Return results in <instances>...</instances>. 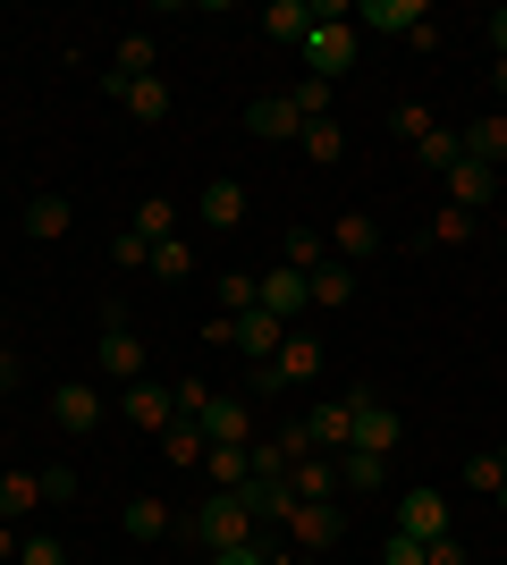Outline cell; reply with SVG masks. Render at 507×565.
Segmentation results:
<instances>
[{
  "label": "cell",
  "instance_id": "1",
  "mask_svg": "<svg viewBox=\"0 0 507 565\" xmlns=\"http://www.w3.org/2000/svg\"><path fill=\"white\" fill-rule=\"evenodd\" d=\"M305 76H321V85H338V76L356 68V51H363V34H356V0H314V34H305Z\"/></svg>",
  "mask_w": 507,
  "mask_h": 565
},
{
  "label": "cell",
  "instance_id": "2",
  "mask_svg": "<svg viewBox=\"0 0 507 565\" xmlns=\"http://www.w3.org/2000/svg\"><path fill=\"white\" fill-rule=\"evenodd\" d=\"M178 532H187V548H203V557H212V548H245L254 541V507H245V490H212Z\"/></svg>",
  "mask_w": 507,
  "mask_h": 565
},
{
  "label": "cell",
  "instance_id": "3",
  "mask_svg": "<svg viewBox=\"0 0 507 565\" xmlns=\"http://www.w3.org/2000/svg\"><path fill=\"white\" fill-rule=\"evenodd\" d=\"M347 541V515H338V498H305L288 515V548H305V557H330V548Z\"/></svg>",
  "mask_w": 507,
  "mask_h": 565
},
{
  "label": "cell",
  "instance_id": "4",
  "mask_svg": "<svg viewBox=\"0 0 507 565\" xmlns=\"http://www.w3.org/2000/svg\"><path fill=\"white\" fill-rule=\"evenodd\" d=\"M94 363L119 380V388H136V380H145V338L127 330V321H110V330L94 338Z\"/></svg>",
  "mask_w": 507,
  "mask_h": 565
},
{
  "label": "cell",
  "instance_id": "5",
  "mask_svg": "<svg viewBox=\"0 0 507 565\" xmlns=\"http://www.w3.org/2000/svg\"><path fill=\"white\" fill-rule=\"evenodd\" d=\"M102 414H110V405H102L94 380H60V388H51V423L60 430H102Z\"/></svg>",
  "mask_w": 507,
  "mask_h": 565
},
{
  "label": "cell",
  "instance_id": "6",
  "mask_svg": "<svg viewBox=\"0 0 507 565\" xmlns=\"http://www.w3.org/2000/svg\"><path fill=\"white\" fill-rule=\"evenodd\" d=\"M229 347H237L245 363H271V354L288 347V321H271V312L254 305V312H237V321H229Z\"/></svg>",
  "mask_w": 507,
  "mask_h": 565
},
{
  "label": "cell",
  "instance_id": "7",
  "mask_svg": "<svg viewBox=\"0 0 507 565\" xmlns=\"http://www.w3.org/2000/svg\"><path fill=\"white\" fill-rule=\"evenodd\" d=\"M203 439H212V448H254V405L245 397H212L203 405Z\"/></svg>",
  "mask_w": 507,
  "mask_h": 565
},
{
  "label": "cell",
  "instance_id": "8",
  "mask_svg": "<svg viewBox=\"0 0 507 565\" xmlns=\"http://www.w3.org/2000/svg\"><path fill=\"white\" fill-rule=\"evenodd\" d=\"M245 127H254L263 143H296V136H305V118H296L288 94H254V102H245Z\"/></svg>",
  "mask_w": 507,
  "mask_h": 565
},
{
  "label": "cell",
  "instance_id": "9",
  "mask_svg": "<svg viewBox=\"0 0 507 565\" xmlns=\"http://www.w3.org/2000/svg\"><path fill=\"white\" fill-rule=\"evenodd\" d=\"M305 430H314V456H347V439H356V405L321 397L314 414H305Z\"/></svg>",
  "mask_w": 507,
  "mask_h": 565
},
{
  "label": "cell",
  "instance_id": "10",
  "mask_svg": "<svg viewBox=\"0 0 507 565\" xmlns=\"http://www.w3.org/2000/svg\"><path fill=\"white\" fill-rule=\"evenodd\" d=\"M356 25H381V34H423V25H432V0H356Z\"/></svg>",
  "mask_w": 507,
  "mask_h": 565
},
{
  "label": "cell",
  "instance_id": "11",
  "mask_svg": "<svg viewBox=\"0 0 507 565\" xmlns=\"http://www.w3.org/2000/svg\"><path fill=\"white\" fill-rule=\"evenodd\" d=\"M389 532L440 541V532H448V498H440V490H406V498H398V523H389Z\"/></svg>",
  "mask_w": 507,
  "mask_h": 565
},
{
  "label": "cell",
  "instance_id": "12",
  "mask_svg": "<svg viewBox=\"0 0 507 565\" xmlns=\"http://www.w3.org/2000/svg\"><path fill=\"white\" fill-rule=\"evenodd\" d=\"M440 186H448V203H457V212H474V220H483V212H490V194H499V169H483V161H457L448 178H440Z\"/></svg>",
  "mask_w": 507,
  "mask_h": 565
},
{
  "label": "cell",
  "instance_id": "13",
  "mask_svg": "<svg viewBox=\"0 0 507 565\" xmlns=\"http://www.w3.org/2000/svg\"><path fill=\"white\" fill-rule=\"evenodd\" d=\"M245 212H254V203H245L237 178H212V186L194 194V220H203V228H245Z\"/></svg>",
  "mask_w": 507,
  "mask_h": 565
},
{
  "label": "cell",
  "instance_id": "14",
  "mask_svg": "<svg viewBox=\"0 0 507 565\" xmlns=\"http://www.w3.org/2000/svg\"><path fill=\"white\" fill-rule=\"evenodd\" d=\"M254 296H263V312H271V321H296V312L314 305L305 270H263V279H254Z\"/></svg>",
  "mask_w": 507,
  "mask_h": 565
},
{
  "label": "cell",
  "instance_id": "15",
  "mask_svg": "<svg viewBox=\"0 0 507 565\" xmlns=\"http://www.w3.org/2000/svg\"><path fill=\"white\" fill-rule=\"evenodd\" d=\"M119 414H127L136 430H169V423H178V405H169V380H136V388L119 397Z\"/></svg>",
  "mask_w": 507,
  "mask_h": 565
},
{
  "label": "cell",
  "instance_id": "16",
  "mask_svg": "<svg viewBox=\"0 0 507 565\" xmlns=\"http://www.w3.org/2000/svg\"><path fill=\"white\" fill-rule=\"evenodd\" d=\"M381 245H389V236H381V220H372V212H347V220H330V254H338V262H372Z\"/></svg>",
  "mask_w": 507,
  "mask_h": 565
},
{
  "label": "cell",
  "instance_id": "17",
  "mask_svg": "<svg viewBox=\"0 0 507 565\" xmlns=\"http://www.w3.org/2000/svg\"><path fill=\"white\" fill-rule=\"evenodd\" d=\"M457 136H465V161H483V169H507V110H490V118H465Z\"/></svg>",
  "mask_w": 507,
  "mask_h": 565
},
{
  "label": "cell",
  "instance_id": "18",
  "mask_svg": "<svg viewBox=\"0 0 507 565\" xmlns=\"http://www.w3.org/2000/svg\"><path fill=\"white\" fill-rule=\"evenodd\" d=\"M254 25H263V43H305L314 34V0H271Z\"/></svg>",
  "mask_w": 507,
  "mask_h": 565
},
{
  "label": "cell",
  "instance_id": "19",
  "mask_svg": "<svg viewBox=\"0 0 507 565\" xmlns=\"http://www.w3.org/2000/svg\"><path fill=\"white\" fill-rule=\"evenodd\" d=\"M119 523H127V541H145V548L178 532V515H169L161 498H127V507H119Z\"/></svg>",
  "mask_w": 507,
  "mask_h": 565
},
{
  "label": "cell",
  "instance_id": "20",
  "mask_svg": "<svg viewBox=\"0 0 507 565\" xmlns=\"http://www.w3.org/2000/svg\"><path fill=\"white\" fill-rule=\"evenodd\" d=\"M136 76H161V51H152V34H119V60H110V94H119V85H136Z\"/></svg>",
  "mask_w": 507,
  "mask_h": 565
},
{
  "label": "cell",
  "instance_id": "21",
  "mask_svg": "<svg viewBox=\"0 0 507 565\" xmlns=\"http://www.w3.org/2000/svg\"><path fill=\"white\" fill-rule=\"evenodd\" d=\"M288 490H296V507H305V498H338V456H296Z\"/></svg>",
  "mask_w": 507,
  "mask_h": 565
},
{
  "label": "cell",
  "instance_id": "22",
  "mask_svg": "<svg viewBox=\"0 0 507 565\" xmlns=\"http://www.w3.org/2000/svg\"><path fill=\"white\" fill-rule=\"evenodd\" d=\"M245 507H254V523L288 532V515H296V490H288V481H245Z\"/></svg>",
  "mask_w": 507,
  "mask_h": 565
},
{
  "label": "cell",
  "instance_id": "23",
  "mask_svg": "<svg viewBox=\"0 0 507 565\" xmlns=\"http://www.w3.org/2000/svg\"><path fill=\"white\" fill-rule=\"evenodd\" d=\"M321 262H330V236L321 228H288L279 236V270H305V279H314Z\"/></svg>",
  "mask_w": 507,
  "mask_h": 565
},
{
  "label": "cell",
  "instance_id": "24",
  "mask_svg": "<svg viewBox=\"0 0 507 565\" xmlns=\"http://www.w3.org/2000/svg\"><path fill=\"white\" fill-rule=\"evenodd\" d=\"M119 110L145 118V127H152V118H169V76H136V85H119Z\"/></svg>",
  "mask_w": 507,
  "mask_h": 565
},
{
  "label": "cell",
  "instance_id": "25",
  "mask_svg": "<svg viewBox=\"0 0 507 565\" xmlns=\"http://www.w3.org/2000/svg\"><path fill=\"white\" fill-rule=\"evenodd\" d=\"M68 194H34V203H25V236H43V245H60V236H68Z\"/></svg>",
  "mask_w": 507,
  "mask_h": 565
},
{
  "label": "cell",
  "instance_id": "26",
  "mask_svg": "<svg viewBox=\"0 0 507 565\" xmlns=\"http://www.w3.org/2000/svg\"><path fill=\"white\" fill-rule=\"evenodd\" d=\"M271 372L288 380V388H296V380H321V347H314V338H296V330H288V347L271 354Z\"/></svg>",
  "mask_w": 507,
  "mask_h": 565
},
{
  "label": "cell",
  "instance_id": "27",
  "mask_svg": "<svg viewBox=\"0 0 507 565\" xmlns=\"http://www.w3.org/2000/svg\"><path fill=\"white\" fill-rule=\"evenodd\" d=\"M127 228L145 236V245H169V236H178V203H169V194H145V203H136V220H127Z\"/></svg>",
  "mask_w": 507,
  "mask_h": 565
},
{
  "label": "cell",
  "instance_id": "28",
  "mask_svg": "<svg viewBox=\"0 0 507 565\" xmlns=\"http://www.w3.org/2000/svg\"><path fill=\"white\" fill-rule=\"evenodd\" d=\"M305 287H314V305H356V262H338V254H330Z\"/></svg>",
  "mask_w": 507,
  "mask_h": 565
},
{
  "label": "cell",
  "instance_id": "29",
  "mask_svg": "<svg viewBox=\"0 0 507 565\" xmlns=\"http://www.w3.org/2000/svg\"><path fill=\"white\" fill-rule=\"evenodd\" d=\"M381 481H389V456H372V448L338 456V490H381Z\"/></svg>",
  "mask_w": 507,
  "mask_h": 565
},
{
  "label": "cell",
  "instance_id": "30",
  "mask_svg": "<svg viewBox=\"0 0 507 565\" xmlns=\"http://www.w3.org/2000/svg\"><path fill=\"white\" fill-rule=\"evenodd\" d=\"M414 161L432 169V178H448V169H457V161H465V136H457V127H432V136L414 143Z\"/></svg>",
  "mask_w": 507,
  "mask_h": 565
},
{
  "label": "cell",
  "instance_id": "31",
  "mask_svg": "<svg viewBox=\"0 0 507 565\" xmlns=\"http://www.w3.org/2000/svg\"><path fill=\"white\" fill-rule=\"evenodd\" d=\"M161 456H169V465H178V472H187V465H203V456H212V439H203V423H169V430H161Z\"/></svg>",
  "mask_w": 507,
  "mask_h": 565
},
{
  "label": "cell",
  "instance_id": "32",
  "mask_svg": "<svg viewBox=\"0 0 507 565\" xmlns=\"http://www.w3.org/2000/svg\"><path fill=\"white\" fill-rule=\"evenodd\" d=\"M203 481H212V490H245V481H254V456L245 448H212L203 456Z\"/></svg>",
  "mask_w": 507,
  "mask_h": 565
},
{
  "label": "cell",
  "instance_id": "33",
  "mask_svg": "<svg viewBox=\"0 0 507 565\" xmlns=\"http://www.w3.org/2000/svg\"><path fill=\"white\" fill-rule=\"evenodd\" d=\"M34 507H43V481H34V472H0V515L18 523V515H34Z\"/></svg>",
  "mask_w": 507,
  "mask_h": 565
},
{
  "label": "cell",
  "instance_id": "34",
  "mask_svg": "<svg viewBox=\"0 0 507 565\" xmlns=\"http://www.w3.org/2000/svg\"><path fill=\"white\" fill-rule=\"evenodd\" d=\"M432 127H440V118H432V102H398V110H389V136L406 143V152H414L423 136H432Z\"/></svg>",
  "mask_w": 507,
  "mask_h": 565
},
{
  "label": "cell",
  "instance_id": "35",
  "mask_svg": "<svg viewBox=\"0 0 507 565\" xmlns=\"http://www.w3.org/2000/svg\"><path fill=\"white\" fill-rule=\"evenodd\" d=\"M296 152H305V161H338V152H347V127H338V118H314V127L296 136Z\"/></svg>",
  "mask_w": 507,
  "mask_h": 565
},
{
  "label": "cell",
  "instance_id": "36",
  "mask_svg": "<svg viewBox=\"0 0 507 565\" xmlns=\"http://www.w3.org/2000/svg\"><path fill=\"white\" fill-rule=\"evenodd\" d=\"M474 228H483V220H474V212H457V203H440V220H432V228H423V245H465V236H474Z\"/></svg>",
  "mask_w": 507,
  "mask_h": 565
},
{
  "label": "cell",
  "instance_id": "37",
  "mask_svg": "<svg viewBox=\"0 0 507 565\" xmlns=\"http://www.w3.org/2000/svg\"><path fill=\"white\" fill-rule=\"evenodd\" d=\"M288 102H296V118H305V127H314V118H330V85H321V76H296Z\"/></svg>",
  "mask_w": 507,
  "mask_h": 565
},
{
  "label": "cell",
  "instance_id": "38",
  "mask_svg": "<svg viewBox=\"0 0 507 565\" xmlns=\"http://www.w3.org/2000/svg\"><path fill=\"white\" fill-rule=\"evenodd\" d=\"M499 481H507L499 448H483V456H474V465H465V490H474V498H499Z\"/></svg>",
  "mask_w": 507,
  "mask_h": 565
},
{
  "label": "cell",
  "instance_id": "39",
  "mask_svg": "<svg viewBox=\"0 0 507 565\" xmlns=\"http://www.w3.org/2000/svg\"><path fill=\"white\" fill-rule=\"evenodd\" d=\"M152 279H187L194 270V254H187V236H169V245H152V262H145Z\"/></svg>",
  "mask_w": 507,
  "mask_h": 565
},
{
  "label": "cell",
  "instance_id": "40",
  "mask_svg": "<svg viewBox=\"0 0 507 565\" xmlns=\"http://www.w3.org/2000/svg\"><path fill=\"white\" fill-rule=\"evenodd\" d=\"M169 405H178V423H203V405H212V388H203V380H169Z\"/></svg>",
  "mask_w": 507,
  "mask_h": 565
},
{
  "label": "cell",
  "instance_id": "41",
  "mask_svg": "<svg viewBox=\"0 0 507 565\" xmlns=\"http://www.w3.org/2000/svg\"><path fill=\"white\" fill-rule=\"evenodd\" d=\"M245 456H254V481H288V465H296V456L279 448V439H254Z\"/></svg>",
  "mask_w": 507,
  "mask_h": 565
},
{
  "label": "cell",
  "instance_id": "42",
  "mask_svg": "<svg viewBox=\"0 0 507 565\" xmlns=\"http://www.w3.org/2000/svg\"><path fill=\"white\" fill-rule=\"evenodd\" d=\"M254 305H263V296H254V279H245V270H229V279H220V312L237 321V312H254Z\"/></svg>",
  "mask_w": 507,
  "mask_h": 565
},
{
  "label": "cell",
  "instance_id": "43",
  "mask_svg": "<svg viewBox=\"0 0 507 565\" xmlns=\"http://www.w3.org/2000/svg\"><path fill=\"white\" fill-rule=\"evenodd\" d=\"M110 262H119V270H145V262H152V245H145L136 228H119V236H110Z\"/></svg>",
  "mask_w": 507,
  "mask_h": 565
},
{
  "label": "cell",
  "instance_id": "44",
  "mask_svg": "<svg viewBox=\"0 0 507 565\" xmlns=\"http://www.w3.org/2000/svg\"><path fill=\"white\" fill-rule=\"evenodd\" d=\"M34 481H43V507H60V498H76V465H43V472H34Z\"/></svg>",
  "mask_w": 507,
  "mask_h": 565
},
{
  "label": "cell",
  "instance_id": "45",
  "mask_svg": "<svg viewBox=\"0 0 507 565\" xmlns=\"http://www.w3.org/2000/svg\"><path fill=\"white\" fill-rule=\"evenodd\" d=\"M245 380H254V388H245V405H271V397H279V388H288V380L271 372V363H245Z\"/></svg>",
  "mask_w": 507,
  "mask_h": 565
},
{
  "label": "cell",
  "instance_id": "46",
  "mask_svg": "<svg viewBox=\"0 0 507 565\" xmlns=\"http://www.w3.org/2000/svg\"><path fill=\"white\" fill-rule=\"evenodd\" d=\"M423 565H465V541H457V532H440V541H423Z\"/></svg>",
  "mask_w": 507,
  "mask_h": 565
},
{
  "label": "cell",
  "instance_id": "47",
  "mask_svg": "<svg viewBox=\"0 0 507 565\" xmlns=\"http://www.w3.org/2000/svg\"><path fill=\"white\" fill-rule=\"evenodd\" d=\"M381 557H389V565H423V541H414V532H389Z\"/></svg>",
  "mask_w": 507,
  "mask_h": 565
},
{
  "label": "cell",
  "instance_id": "48",
  "mask_svg": "<svg viewBox=\"0 0 507 565\" xmlns=\"http://www.w3.org/2000/svg\"><path fill=\"white\" fill-rule=\"evenodd\" d=\"M18 565H68V548H60V541H25Z\"/></svg>",
  "mask_w": 507,
  "mask_h": 565
},
{
  "label": "cell",
  "instance_id": "49",
  "mask_svg": "<svg viewBox=\"0 0 507 565\" xmlns=\"http://www.w3.org/2000/svg\"><path fill=\"white\" fill-rule=\"evenodd\" d=\"M0 388H18V347H9V330H0Z\"/></svg>",
  "mask_w": 507,
  "mask_h": 565
},
{
  "label": "cell",
  "instance_id": "50",
  "mask_svg": "<svg viewBox=\"0 0 507 565\" xmlns=\"http://www.w3.org/2000/svg\"><path fill=\"white\" fill-rule=\"evenodd\" d=\"M483 25H490V51H499V60H507V9H490Z\"/></svg>",
  "mask_w": 507,
  "mask_h": 565
},
{
  "label": "cell",
  "instance_id": "51",
  "mask_svg": "<svg viewBox=\"0 0 507 565\" xmlns=\"http://www.w3.org/2000/svg\"><path fill=\"white\" fill-rule=\"evenodd\" d=\"M9 557H25V541H18V523H0V565Z\"/></svg>",
  "mask_w": 507,
  "mask_h": 565
},
{
  "label": "cell",
  "instance_id": "52",
  "mask_svg": "<svg viewBox=\"0 0 507 565\" xmlns=\"http://www.w3.org/2000/svg\"><path fill=\"white\" fill-rule=\"evenodd\" d=\"M490 94H507V60H490Z\"/></svg>",
  "mask_w": 507,
  "mask_h": 565
},
{
  "label": "cell",
  "instance_id": "53",
  "mask_svg": "<svg viewBox=\"0 0 507 565\" xmlns=\"http://www.w3.org/2000/svg\"><path fill=\"white\" fill-rule=\"evenodd\" d=\"M279 565H314V557H305V548H288V557H279Z\"/></svg>",
  "mask_w": 507,
  "mask_h": 565
},
{
  "label": "cell",
  "instance_id": "54",
  "mask_svg": "<svg viewBox=\"0 0 507 565\" xmlns=\"http://www.w3.org/2000/svg\"><path fill=\"white\" fill-rule=\"evenodd\" d=\"M499 515H507V481H499Z\"/></svg>",
  "mask_w": 507,
  "mask_h": 565
},
{
  "label": "cell",
  "instance_id": "55",
  "mask_svg": "<svg viewBox=\"0 0 507 565\" xmlns=\"http://www.w3.org/2000/svg\"><path fill=\"white\" fill-rule=\"evenodd\" d=\"M499 465H507V439H499Z\"/></svg>",
  "mask_w": 507,
  "mask_h": 565
}]
</instances>
